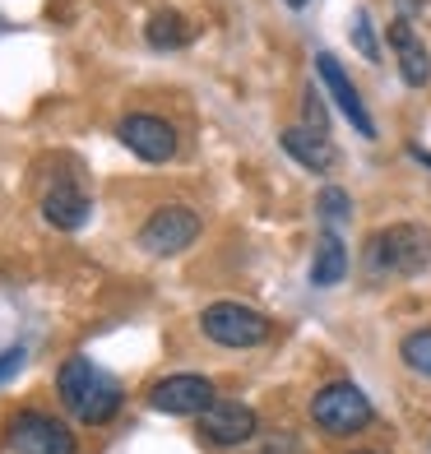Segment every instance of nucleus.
I'll list each match as a JSON object with an SVG mask.
<instances>
[{"instance_id": "obj_1", "label": "nucleus", "mask_w": 431, "mask_h": 454, "mask_svg": "<svg viewBox=\"0 0 431 454\" xmlns=\"http://www.w3.org/2000/svg\"><path fill=\"white\" fill-rule=\"evenodd\" d=\"M56 395H60V403H66L70 418L84 422V427H107V422H116V412L126 408V389H121V380L112 376V371H102L93 357H84V353L60 362Z\"/></svg>"}, {"instance_id": "obj_2", "label": "nucleus", "mask_w": 431, "mask_h": 454, "mask_svg": "<svg viewBox=\"0 0 431 454\" xmlns=\"http://www.w3.org/2000/svg\"><path fill=\"white\" fill-rule=\"evenodd\" d=\"M362 260L380 278H413L431 270V232L422 223H389L380 232H372Z\"/></svg>"}, {"instance_id": "obj_3", "label": "nucleus", "mask_w": 431, "mask_h": 454, "mask_svg": "<svg viewBox=\"0 0 431 454\" xmlns=\"http://www.w3.org/2000/svg\"><path fill=\"white\" fill-rule=\"evenodd\" d=\"M200 334L214 348L246 353V348H264L274 339V320L260 316L255 306H241V301H214L200 311Z\"/></svg>"}, {"instance_id": "obj_4", "label": "nucleus", "mask_w": 431, "mask_h": 454, "mask_svg": "<svg viewBox=\"0 0 431 454\" xmlns=\"http://www.w3.org/2000/svg\"><path fill=\"white\" fill-rule=\"evenodd\" d=\"M306 412H311V422L325 431V436H357V431H366L376 422L372 399H366L353 380L320 385L311 395V403H306Z\"/></svg>"}, {"instance_id": "obj_5", "label": "nucleus", "mask_w": 431, "mask_h": 454, "mask_svg": "<svg viewBox=\"0 0 431 454\" xmlns=\"http://www.w3.org/2000/svg\"><path fill=\"white\" fill-rule=\"evenodd\" d=\"M5 450L10 454H79V441L66 422L51 418V412L24 408V412H14L10 427H5Z\"/></svg>"}, {"instance_id": "obj_6", "label": "nucleus", "mask_w": 431, "mask_h": 454, "mask_svg": "<svg viewBox=\"0 0 431 454\" xmlns=\"http://www.w3.org/2000/svg\"><path fill=\"white\" fill-rule=\"evenodd\" d=\"M200 232H204V218L195 209H186V204H162V209H153L139 223V246L158 260H172L181 251H191L200 241Z\"/></svg>"}, {"instance_id": "obj_7", "label": "nucleus", "mask_w": 431, "mask_h": 454, "mask_svg": "<svg viewBox=\"0 0 431 454\" xmlns=\"http://www.w3.org/2000/svg\"><path fill=\"white\" fill-rule=\"evenodd\" d=\"M214 399H218V389L200 371H172V376H162L149 389V408L162 412V418H200Z\"/></svg>"}, {"instance_id": "obj_8", "label": "nucleus", "mask_w": 431, "mask_h": 454, "mask_svg": "<svg viewBox=\"0 0 431 454\" xmlns=\"http://www.w3.org/2000/svg\"><path fill=\"white\" fill-rule=\"evenodd\" d=\"M116 139L139 158V162H172L176 158V130L158 112H126L116 121Z\"/></svg>"}, {"instance_id": "obj_9", "label": "nucleus", "mask_w": 431, "mask_h": 454, "mask_svg": "<svg viewBox=\"0 0 431 454\" xmlns=\"http://www.w3.org/2000/svg\"><path fill=\"white\" fill-rule=\"evenodd\" d=\"M255 408L251 403H241V399H214L209 408L200 412V436L204 445H214V450H237L255 436Z\"/></svg>"}, {"instance_id": "obj_10", "label": "nucleus", "mask_w": 431, "mask_h": 454, "mask_svg": "<svg viewBox=\"0 0 431 454\" xmlns=\"http://www.w3.org/2000/svg\"><path fill=\"white\" fill-rule=\"evenodd\" d=\"M316 74H320V84L330 89V98L339 102V112L348 116V126H353L362 139H376V121H372V112H366L362 93L353 89V79H348V70L339 66V56L320 51V56H316Z\"/></svg>"}, {"instance_id": "obj_11", "label": "nucleus", "mask_w": 431, "mask_h": 454, "mask_svg": "<svg viewBox=\"0 0 431 454\" xmlns=\"http://www.w3.org/2000/svg\"><path fill=\"white\" fill-rule=\"evenodd\" d=\"M385 43L395 47V60H399L404 84H408V89H427V84H431V51H427V43L418 37L413 19L399 14L395 24H389V33H385Z\"/></svg>"}, {"instance_id": "obj_12", "label": "nucleus", "mask_w": 431, "mask_h": 454, "mask_svg": "<svg viewBox=\"0 0 431 454\" xmlns=\"http://www.w3.org/2000/svg\"><path fill=\"white\" fill-rule=\"evenodd\" d=\"M93 214V204L89 195L79 191V181H51L47 185V195H43V218L51 227H60V232H79V227L89 223Z\"/></svg>"}, {"instance_id": "obj_13", "label": "nucleus", "mask_w": 431, "mask_h": 454, "mask_svg": "<svg viewBox=\"0 0 431 454\" xmlns=\"http://www.w3.org/2000/svg\"><path fill=\"white\" fill-rule=\"evenodd\" d=\"M278 144H283V153H293L306 172H330L334 162H339V149L325 139V130H311V126L278 130Z\"/></svg>"}, {"instance_id": "obj_14", "label": "nucleus", "mask_w": 431, "mask_h": 454, "mask_svg": "<svg viewBox=\"0 0 431 454\" xmlns=\"http://www.w3.org/2000/svg\"><path fill=\"white\" fill-rule=\"evenodd\" d=\"M343 278H348V246L339 237V227H320L316 255H311V283L316 287H334Z\"/></svg>"}, {"instance_id": "obj_15", "label": "nucleus", "mask_w": 431, "mask_h": 454, "mask_svg": "<svg viewBox=\"0 0 431 454\" xmlns=\"http://www.w3.org/2000/svg\"><path fill=\"white\" fill-rule=\"evenodd\" d=\"M144 43L153 51H181L191 43V24L176 10H158V14H149V24H144Z\"/></svg>"}, {"instance_id": "obj_16", "label": "nucleus", "mask_w": 431, "mask_h": 454, "mask_svg": "<svg viewBox=\"0 0 431 454\" xmlns=\"http://www.w3.org/2000/svg\"><path fill=\"white\" fill-rule=\"evenodd\" d=\"M399 357H404L408 371H418V376L431 380V325L427 329H413V334L399 343Z\"/></svg>"}, {"instance_id": "obj_17", "label": "nucleus", "mask_w": 431, "mask_h": 454, "mask_svg": "<svg viewBox=\"0 0 431 454\" xmlns=\"http://www.w3.org/2000/svg\"><path fill=\"white\" fill-rule=\"evenodd\" d=\"M348 214H353L348 195L339 191V185H325V191H320V227H343Z\"/></svg>"}, {"instance_id": "obj_18", "label": "nucleus", "mask_w": 431, "mask_h": 454, "mask_svg": "<svg viewBox=\"0 0 431 454\" xmlns=\"http://www.w3.org/2000/svg\"><path fill=\"white\" fill-rule=\"evenodd\" d=\"M348 33H353V43L362 47V56H366V60H380V47H376V33H372V19H366V10H357V14H353Z\"/></svg>"}, {"instance_id": "obj_19", "label": "nucleus", "mask_w": 431, "mask_h": 454, "mask_svg": "<svg viewBox=\"0 0 431 454\" xmlns=\"http://www.w3.org/2000/svg\"><path fill=\"white\" fill-rule=\"evenodd\" d=\"M24 357H28L24 348H5V353H0V385H5L19 366H24Z\"/></svg>"}, {"instance_id": "obj_20", "label": "nucleus", "mask_w": 431, "mask_h": 454, "mask_svg": "<svg viewBox=\"0 0 431 454\" xmlns=\"http://www.w3.org/2000/svg\"><path fill=\"white\" fill-rule=\"evenodd\" d=\"M418 10H422V0H399V14H404V19H413Z\"/></svg>"}, {"instance_id": "obj_21", "label": "nucleus", "mask_w": 431, "mask_h": 454, "mask_svg": "<svg viewBox=\"0 0 431 454\" xmlns=\"http://www.w3.org/2000/svg\"><path fill=\"white\" fill-rule=\"evenodd\" d=\"M283 5H287V10H306L311 0H283Z\"/></svg>"}, {"instance_id": "obj_22", "label": "nucleus", "mask_w": 431, "mask_h": 454, "mask_svg": "<svg viewBox=\"0 0 431 454\" xmlns=\"http://www.w3.org/2000/svg\"><path fill=\"white\" fill-rule=\"evenodd\" d=\"M357 454H366V450H357Z\"/></svg>"}]
</instances>
